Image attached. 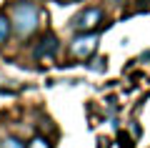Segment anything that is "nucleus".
I'll return each instance as SVG.
<instances>
[{"instance_id": "nucleus-4", "label": "nucleus", "mask_w": 150, "mask_h": 148, "mask_svg": "<svg viewBox=\"0 0 150 148\" xmlns=\"http://www.w3.org/2000/svg\"><path fill=\"white\" fill-rule=\"evenodd\" d=\"M60 50V43H58V38L53 35V33H45L43 38H40V43L35 45V58L38 60H50V58H55V53Z\"/></svg>"}, {"instance_id": "nucleus-2", "label": "nucleus", "mask_w": 150, "mask_h": 148, "mask_svg": "<svg viewBox=\"0 0 150 148\" xmlns=\"http://www.w3.org/2000/svg\"><path fill=\"white\" fill-rule=\"evenodd\" d=\"M98 33H78V38H73V43H70L68 53L73 60H90L93 55H95L98 50Z\"/></svg>"}, {"instance_id": "nucleus-8", "label": "nucleus", "mask_w": 150, "mask_h": 148, "mask_svg": "<svg viewBox=\"0 0 150 148\" xmlns=\"http://www.w3.org/2000/svg\"><path fill=\"white\" fill-rule=\"evenodd\" d=\"M108 65V60H103V58H98V60H93V70H103Z\"/></svg>"}, {"instance_id": "nucleus-9", "label": "nucleus", "mask_w": 150, "mask_h": 148, "mask_svg": "<svg viewBox=\"0 0 150 148\" xmlns=\"http://www.w3.org/2000/svg\"><path fill=\"white\" fill-rule=\"evenodd\" d=\"M60 3H75V0H60Z\"/></svg>"}, {"instance_id": "nucleus-1", "label": "nucleus", "mask_w": 150, "mask_h": 148, "mask_svg": "<svg viewBox=\"0 0 150 148\" xmlns=\"http://www.w3.org/2000/svg\"><path fill=\"white\" fill-rule=\"evenodd\" d=\"M10 23H13L15 35L20 38V40H25V38H30L33 33L38 30V25H40V8H38L33 0H20V3H15L13 10H10Z\"/></svg>"}, {"instance_id": "nucleus-3", "label": "nucleus", "mask_w": 150, "mask_h": 148, "mask_svg": "<svg viewBox=\"0 0 150 148\" xmlns=\"http://www.w3.org/2000/svg\"><path fill=\"white\" fill-rule=\"evenodd\" d=\"M103 23H105V13L100 8H85L83 13L73 18V28L78 33H95Z\"/></svg>"}, {"instance_id": "nucleus-6", "label": "nucleus", "mask_w": 150, "mask_h": 148, "mask_svg": "<svg viewBox=\"0 0 150 148\" xmlns=\"http://www.w3.org/2000/svg\"><path fill=\"white\" fill-rule=\"evenodd\" d=\"M0 148H25V143L15 136H5V138H0Z\"/></svg>"}, {"instance_id": "nucleus-5", "label": "nucleus", "mask_w": 150, "mask_h": 148, "mask_svg": "<svg viewBox=\"0 0 150 148\" xmlns=\"http://www.w3.org/2000/svg\"><path fill=\"white\" fill-rule=\"evenodd\" d=\"M10 33H13V23H10V18L5 15V13H0V45L10 38Z\"/></svg>"}, {"instance_id": "nucleus-7", "label": "nucleus", "mask_w": 150, "mask_h": 148, "mask_svg": "<svg viewBox=\"0 0 150 148\" xmlns=\"http://www.w3.org/2000/svg\"><path fill=\"white\" fill-rule=\"evenodd\" d=\"M25 148H53V143H50L48 138H43V136H35Z\"/></svg>"}]
</instances>
